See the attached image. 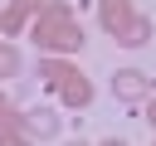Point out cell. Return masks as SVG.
<instances>
[{"label":"cell","instance_id":"1","mask_svg":"<svg viewBox=\"0 0 156 146\" xmlns=\"http://www.w3.org/2000/svg\"><path fill=\"white\" fill-rule=\"evenodd\" d=\"M29 39L39 44V54L68 58V54L83 49V24H78V15H73L68 0H49V5L34 15V24H29Z\"/></svg>","mask_w":156,"mask_h":146},{"label":"cell","instance_id":"2","mask_svg":"<svg viewBox=\"0 0 156 146\" xmlns=\"http://www.w3.org/2000/svg\"><path fill=\"white\" fill-rule=\"evenodd\" d=\"M112 97L117 102H146V97H156V78L146 68H117L112 73Z\"/></svg>","mask_w":156,"mask_h":146},{"label":"cell","instance_id":"3","mask_svg":"<svg viewBox=\"0 0 156 146\" xmlns=\"http://www.w3.org/2000/svg\"><path fill=\"white\" fill-rule=\"evenodd\" d=\"M132 19H136V5H132V0H98V24H102V34L117 39Z\"/></svg>","mask_w":156,"mask_h":146},{"label":"cell","instance_id":"4","mask_svg":"<svg viewBox=\"0 0 156 146\" xmlns=\"http://www.w3.org/2000/svg\"><path fill=\"white\" fill-rule=\"evenodd\" d=\"M24 131H29L34 141H54V136H58V112H54V107H29V112H24Z\"/></svg>","mask_w":156,"mask_h":146},{"label":"cell","instance_id":"5","mask_svg":"<svg viewBox=\"0 0 156 146\" xmlns=\"http://www.w3.org/2000/svg\"><path fill=\"white\" fill-rule=\"evenodd\" d=\"M29 24H34V10H24V5H5V10H0V34H5V39L29 34Z\"/></svg>","mask_w":156,"mask_h":146},{"label":"cell","instance_id":"6","mask_svg":"<svg viewBox=\"0 0 156 146\" xmlns=\"http://www.w3.org/2000/svg\"><path fill=\"white\" fill-rule=\"evenodd\" d=\"M151 34H156V24H151L146 15H136V19H132V24H127V29L117 34V44H127V49H141V44H146Z\"/></svg>","mask_w":156,"mask_h":146},{"label":"cell","instance_id":"7","mask_svg":"<svg viewBox=\"0 0 156 146\" xmlns=\"http://www.w3.org/2000/svg\"><path fill=\"white\" fill-rule=\"evenodd\" d=\"M20 68H24V58H20V49H15L10 39H0V83H10V78H20Z\"/></svg>","mask_w":156,"mask_h":146},{"label":"cell","instance_id":"8","mask_svg":"<svg viewBox=\"0 0 156 146\" xmlns=\"http://www.w3.org/2000/svg\"><path fill=\"white\" fill-rule=\"evenodd\" d=\"M0 146H34V136H29L24 127H10V122H0Z\"/></svg>","mask_w":156,"mask_h":146},{"label":"cell","instance_id":"9","mask_svg":"<svg viewBox=\"0 0 156 146\" xmlns=\"http://www.w3.org/2000/svg\"><path fill=\"white\" fill-rule=\"evenodd\" d=\"M10 5H24V10H34V15H39V10L49 5V0H10Z\"/></svg>","mask_w":156,"mask_h":146},{"label":"cell","instance_id":"10","mask_svg":"<svg viewBox=\"0 0 156 146\" xmlns=\"http://www.w3.org/2000/svg\"><path fill=\"white\" fill-rule=\"evenodd\" d=\"M146 122L156 127V97H146Z\"/></svg>","mask_w":156,"mask_h":146},{"label":"cell","instance_id":"11","mask_svg":"<svg viewBox=\"0 0 156 146\" xmlns=\"http://www.w3.org/2000/svg\"><path fill=\"white\" fill-rule=\"evenodd\" d=\"M98 146H127V141H122V136H102Z\"/></svg>","mask_w":156,"mask_h":146},{"label":"cell","instance_id":"12","mask_svg":"<svg viewBox=\"0 0 156 146\" xmlns=\"http://www.w3.org/2000/svg\"><path fill=\"white\" fill-rule=\"evenodd\" d=\"M5 112H10V102H5V92H0V117H5Z\"/></svg>","mask_w":156,"mask_h":146},{"label":"cell","instance_id":"13","mask_svg":"<svg viewBox=\"0 0 156 146\" xmlns=\"http://www.w3.org/2000/svg\"><path fill=\"white\" fill-rule=\"evenodd\" d=\"M68 146H88V141H68Z\"/></svg>","mask_w":156,"mask_h":146},{"label":"cell","instance_id":"14","mask_svg":"<svg viewBox=\"0 0 156 146\" xmlns=\"http://www.w3.org/2000/svg\"><path fill=\"white\" fill-rule=\"evenodd\" d=\"M151 146H156V141H151Z\"/></svg>","mask_w":156,"mask_h":146},{"label":"cell","instance_id":"15","mask_svg":"<svg viewBox=\"0 0 156 146\" xmlns=\"http://www.w3.org/2000/svg\"><path fill=\"white\" fill-rule=\"evenodd\" d=\"M0 39H5V34H0Z\"/></svg>","mask_w":156,"mask_h":146}]
</instances>
